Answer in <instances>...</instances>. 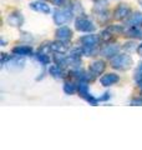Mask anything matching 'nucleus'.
Here are the masks:
<instances>
[{"instance_id":"f8f14e48","label":"nucleus","mask_w":142,"mask_h":150,"mask_svg":"<svg viewBox=\"0 0 142 150\" xmlns=\"http://www.w3.org/2000/svg\"><path fill=\"white\" fill-rule=\"evenodd\" d=\"M136 75H137V76H140V78H142V64L140 65V68H138V70H137Z\"/></svg>"},{"instance_id":"9d476101","label":"nucleus","mask_w":142,"mask_h":150,"mask_svg":"<svg viewBox=\"0 0 142 150\" xmlns=\"http://www.w3.org/2000/svg\"><path fill=\"white\" fill-rule=\"evenodd\" d=\"M50 71H51V74H53L55 78H61V76H63V75H61V71H60V68L59 67H51L50 68Z\"/></svg>"},{"instance_id":"423d86ee","label":"nucleus","mask_w":142,"mask_h":150,"mask_svg":"<svg viewBox=\"0 0 142 150\" xmlns=\"http://www.w3.org/2000/svg\"><path fill=\"white\" fill-rule=\"evenodd\" d=\"M103 69H105V65H103V63H102V62H96V63H93V64H92L91 71H92L93 74L98 75Z\"/></svg>"},{"instance_id":"39448f33","label":"nucleus","mask_w":142,"mask_h":150,"mask_svg":"<svg viewBox=\"0 0 142 150\" xmlns=\"http://www.w3.org/2000/svg\"><path fill=\"white\" fill-rule=\"evenodd\" d=\"M82 41H84L85 46H87V48L91 46V48H92V46H95V45H96V43H97V38L93 36V35H89L86 38H84Z\"/></svg>"},{"instance_id":"9b49d317","label":"nucleus","mask_w":142,"mask_h":150,"mask_svg":"<svg viewBox=\"0 0 142 150\" xmlns=\"http://www.w3.org/2000/svg\"><path fill=\"white\" fill-rule=\"evenodd\" d=\"M65 91L66 93H74L75 91V88H74V85H72V84H66V85H65Z\"/></svg>"},{"instance_id":"7ed1b4c3","label":"nucleus","mask_w":142,"mask_h":150,"mask_svg":"<svg viewBox=\"0 0 142 150\" xmlns=\"http://www.w3.org/2000/svg\"><path fill=\"white\" fill-rule=\"evenodd\" d=\"M76 28L81 31H90V30H93V26L91 24V21L87 20L86 18H81L76 21Z\"/></svg>"},{"instance_id":"ddd939ff","label":"nucleus","mask_w":142,"mask_h":150,"mask_svg":"<svg viewBox=\"0 0 142 150\" xmlns=\"http://www.w3.org/2000/svg\"><path fill=\"white\" fill-rule=\"evenodd\" d=\"M138 53L142 54V45H140V48H138Z\"/></svg>"},{"instance_id":"20e7f679","label":"nucleus","mask_w":142,"mask_h":150,"mask_svg":"<svg viewBox=\"0 0 142 150\" xmlns=\"http://www.w3.org/2000/svg\"><path fill=\"white\" fill-rule=\"evenodd\" d=\"M117 80H118V78L116 76L115 74H108V75H105L103 78H101V83H102V85H103V86L111 85V84L116 83Z\"/></svg>"},{"instance_id":"f257e3e1","label":"nucleus","mask_w":142,"mask_h":150,"mask_svg":"<svg viewBox=\"0 0 142 150\" xmlns=\"http://www.w3.org/2000/svg\"><path fill=\"white\" fill-rule=\"evenodd\" d=\"M131 63V59L126 55H117L115 59L112 60V64L115 68H121V69H125L127 65Z\"/></svg>"},{"instance_id":"1a4fd4ad","label":"nucleus","mask_w":142,"mask_h":150,"mask_svg":"<svg viewBox=\"0 0 142 150\" xmlns=\"http://www.w3.org/2000/svg\"><path fill=\"white\" fill-rule=\"evenodd\" d=\"M14 53L15 54H19V55H27V54H30L31 53V49L29 48H26V46H24V48H16L15 50H14Z\"/></svg>"},{"instance_id":"f03ea898","label":"nucleus","mask_w":142,"mask_h":150,"mask_svg":"<svg viewBox=\"0 0 142 150\" xmlns=\"http://www.w3.org/2000/svg\"><path fill=\"white\" fill-rule=\"evenodd\" d=\"M70 19H71V14L67 10H60V11L56 13V15H55V21L58 23L59 25L67 23Z\"/></svg>"},{"instance_id":"6e6552de","label":"nucleus","mask_w":142,"mask_h":150,"mask_svg":"<svg viewBox=\"0 0 142 150\" xmlns=\"http://www.w3.org/2000/svg\"><path fill=\"white\" fill-rule=\"evenodd\" d=\"M31 8L32 9H36V10H40V11H44V13H49L50 11V8L45 5L42 3H36V4H31Z\"/></svg>"},{"instance_id":"0eeeda50","label":"nucleus","mask_w":142,"mask_h":150,"mask_svg":"<svg viewBox=\"0 0 142 150\" xmlns=\"http://www.w3.org/2000/svg\"><path fill=\"white\" fill-rule=\"evenodd\" d=\"M58 36L61 40H66V39H69V38H71V31L67 29V28H61V29L58 31Z\"/></svg>"}]
</instances>
